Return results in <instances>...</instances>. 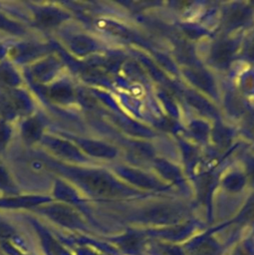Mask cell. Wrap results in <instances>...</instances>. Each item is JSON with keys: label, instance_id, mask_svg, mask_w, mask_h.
Returning a JSON list of instances; mask_svg holds the SVG:
<instances>
[{"label": "cell", "instance_id": "6da1fadb", "mask_svg": "<svg viewBox=\"0 0 254 255\" xmlns=\"http://www.w3.org/2000/svg\"><path fill=\"white\" fill-rule=\"evenodd\" d=\"M73 178L89 191L100 196H112L117 188L112 179L100 171H73Z\"/></svg>", "mask_w": 254, "mask_h": 255}, {"label": "cell", "instance_id": "7a4b0ae2", "mask_svg": "<svg viewBox=\"0 0 254 255\" xmlns=\"http://www.w3.org/2000/svg\"><path fill=\"white\" fill-rule=\"evenodd\" d=\"M31 108L30 101L24 93L9 90L5 92L0 102V111L5 119H12L19 115H24Z\"/></svg>", "mask_w": 254, "mask_h": 255}, {"label": "cell", "instance_id": "3957f363", "mask_svg": "<svg viewBox=\"0 0 254 255\" xmlns=\"http://www.w3.org/2000/svg\"><path fill=\"white\" fill-rule=\"evenodd\" d=\"M68 18V15L55 7H41L35 13V22L42 28H53L60 25Z\"/></svg>", "mask_w": 254, "mask_h": 255}, {"label": "cell", "instance_id": "277c9868", "mask_svg": "<svg viewBox=\"0 0 254 255\" xmlns=\"http://www.w3.org/2000/svg\"><path fill=\"white\" fill-rule=\"evenodd\" d=\"M43 133V124L38 117H31L27 119L22 125V135L24 139L33 143L39 140Z\"/></svg>", "mask_w": 254, "mask_h": 255}, {"label": "cell", "instance_id": "5b68a950", "mask_svg": "<svg viewBox=\"0 0 254 255\" xmlns=\"http://www.w3.org/2000/svg\"><path fill=\"white\" fill-rule=\"evenodd\" d=\"M59 63L53 58L42 61L39 64H36L32 68V76L38 82H46L51 79L53 74L58 70Z\"/></svg>", "mask_w": 254, "mask_h": 255}, {"label": "cell", "instance_id": "8992f818", "mask_svg": "<svg viewBox=\"0 0 254 255\" xmlns=\"http://www.w3.org/2000/svg\"><path fill=\"white\" fill-rule=\"evenodd\" d=\"M49 97L56 103L68 104L73 100V90L67 83H57L49 89Z\"/></svg>", "mask_w": 254, "mask_h": 255}, {"label": "cell", "instance_id": "52a82bcc", "mask_svg": "<svg viewBox=\"0 0 254 255\" xmlns=\"http://www.w3.org/2000/svg\"><path fill=\"white\" fill-rule=\"evenodd\" d=\"M45 143H47L51 149L55 150V152L63 157H76L79 155L78 150L72 145V143L68 141L56 138H46Z\"/></svg>", "mask_w": 254, "mask_h": 255}, {"label": "cell", "instance_id": "ba28073f", "mask_svg": "<svg viewBox=\"0 0 254 255\" xmlns=\"http://www.w3.org/2000/svg\"><path fill=\"white\" fill-rule=\"evenodd\" d=\"M20 83L18 73L7 63L0 65V85L4 88H15Z\"/></svg>", "mask_w": 254, "mask_h": 255}, {"label": "cell", "instance_id": "9c48e42d", "mask_svg": "<svg viewBox=\"0 0 254 255\" xmlns=\"http://www.w3.org/2000/svg\"><path fill=\"white\" fill-rule=\"evenodd\" d=\"M78 142L85 150H87V152H90L94 155L104 156V155H108L110 152L107 146L98 142L89 141V140H78Z\"/></svg>", "mask_w": 254, "mask_h": 255}, {"label": "cell", "instance_id": "30bf717a", "mask_svg": "<svg viewBox=\"0 0 254 255\" xmlns=\"http://www.w3.org/2000/svg\"><path fill=\"white\" fill-rule=\"evenodd\" d=\"M71 47L77 54H85L92 48V43L89 39L78 36L71 41Z\"/></svg>", "mask_w": 254, "mask_h": 255}, {"label": "cell", "instance_id": "8fae6325", "mask_svg": "<svg viewBox=\"0 0 254 255\" xmlns=\"http://www.w3.org/2000/svg\"><path fill=\"white\" fill-rule=\"evenodd\" d=\"M0 29L13 34H22L23 28L18 24L5 17L0 13Z\"/></svg>", "mask_w": 254, "mask_h": 255}, {"label": "cell", "instance_id": "7c38bea8", "mask_svg": "<svg viewBox=\"0 0 254 255\" xmlns=\"http://www.w3.org/2000/svg\"><path fill=\"white\" fill-rule=\"evenodd\" d=\"M11 136V128L5 121L0 122V150L5 148Z\"/></svg>", "mask_w": 254, "mask_h": 255}, {"label": "cell", "instance_id": "4fadbf2b", "mask_svg": "<svg viewBox=\"0 0 254 255\" xmlns=\"http://www.w3.org/2000/svg\"><path fill=\"white\" fill-rule=\"evenodd\" d=\"M14 184L5 169V167L0 163V189L4 190H13L14 189Z\"/></svg>", "mask_w": 254, "mask_h": 255}, {"label": "cell", "instance_id": "5bb4252c", "mask_svg": "<svg viewBox=\"0 0 254 255\" xmlns=\"http://www.w3.org/2000/svg\"><path fill=\"white\" fill-rule=\"evenodd\" d=\"M230 56V50L227 46H220L215 52V58L217 62H223L226 61Z\"/></svg>", "mask_w": 254, "mask_h": 255}, {"label": "cell", "instance_id": "9a60e30c", "mask_svg": "<svg viewBox=\"0 0 254 255\" xmlns=\"http://www.w3.org/2000/svg\"><path fill=\"white\" fill-rule=\"evenodd\" d=\"M194 255H213V253H212V251L210 249L201 248V249L197 250Z\"/></svg>", "mask_w": 254, "mask_h": 255}, {"label": "cell", "instance_id": "2e32d148", "mask_svg": "<svg viewBox=\"0 0 254 255\" xmlns=\"http://www.w3.org/2000/svg\"><path fill=\"white\" fill-rule=\"evenodd\" d=\"M4 54V52H3V48H2V46H0V58L2 57V55Z\"/></svg>", "mask_w": 254, "mask_h": 255}]
</instances>
